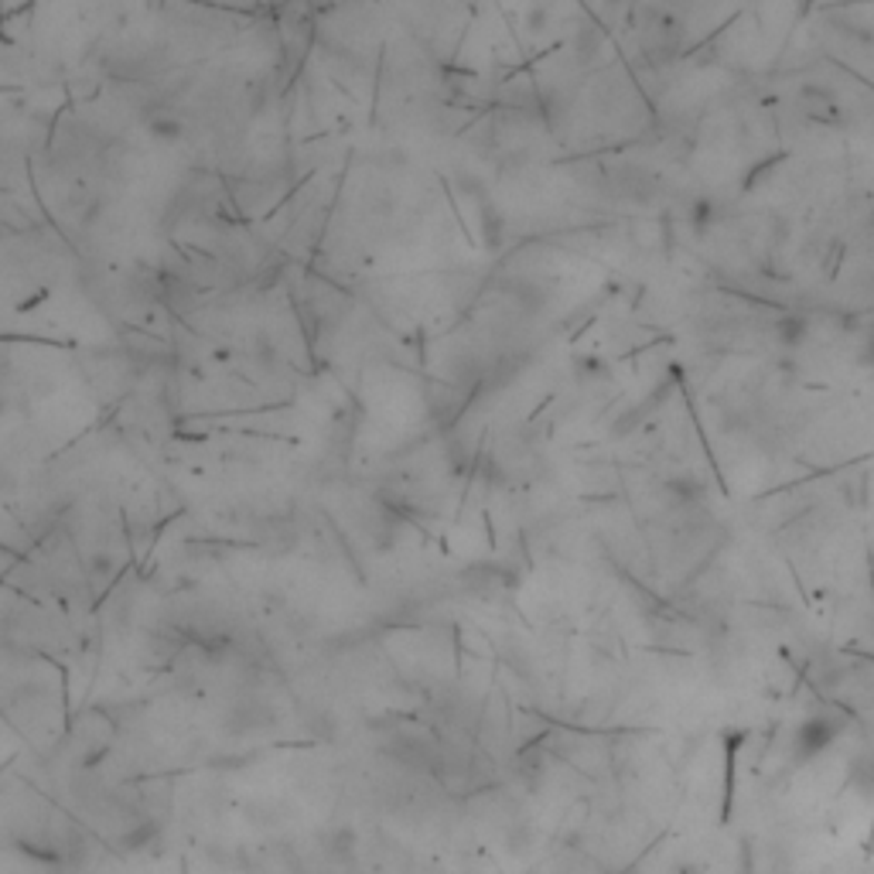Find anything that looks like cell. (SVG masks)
Masks as SVG:
<instances>
[{
    "label": "cell",
    "mask_w": 874,
    "mask_h": 874,
    "mask_svg": "<svg viewBox=\"0 0 874 874\" xmlns=\"http://www.w3.org/2000/svg\"><path fill=\"white\" fill-rule=\"evenodd\" d=\"M851 717L841 714V710H819V714H809L806 721H799L796 735H793V752L799 762H809V758H819L824 752H831L837 745V738L847 731Z\"/></svg>",
    "instance_id": "1"
},
{
    "label": "cell",
    "mask_w": 874,
    "mask_h": 874,
    "mask_svg": "<svg viewBox=\"0 0 874 874\" xmlns=\"http://www.w3.org/2000/svg\"><path fill=\"white\" fill-rule=\"evenodd\" d=\"M847 783L857 796L874 799V748H861L847 762Z\"/></svg>",
    "instance_id": "2"
},
{
    "label": "cell",
    "mask_w": 874,
    "mask_h": 874,
    "mask_svg": "<svg viewBox=\"0 0 874 874\" xmlns=\"http://www.w3.org/2000/svg\"><path fill=\"white\" fill-rule=\"evenodd\" d=\"M803 107H806V114H809V117L824 120V124H831V120L837 117V102H834V92H831V89H824V86H806V89H803Z\"/></svg>",
    "instance_id": "3"
},
{
    "label": "cell",
    "mask_w": 874,
    "mask_h": 874,
    "mask_svg": "<svg viewBox=\"0 0 874 874\" xmlns=\"http://www.w3.org/2000/svg\"><path fill=\"white\" fill-rule=\"evenodd\" d=\"M773 335L783 348H799L806 338H809V322L799 318V315H783L776 325H773Z\"/></svg>",
    "instance_id": "4"
},
{
    "label": "cell",
    "mask_w": 874,
    "mask_h": 874,
    "mask_svg": "<svg viewBox=\"0 0 874 874\" xmlns=\"http://www.w3.org/2000/svg\"><path fill=\"white\" fill-rule=\"evenodd\" d=\"M150 134L158 137V140H178L181 137V120L175 117H158V120H150Z\"/></svg>",
    "instance_id": "5"
},
{
    "label": "cell",
    "mask_w": 874,
    "mask_h": 874,
    "mask_svg": "<svg viewBox=\"0 0 874 874\" xmlns=\"http://www.w3.org/2000/svg\"><path fill=\"white\" fill-rule=\"evenodd\" d=\"M861 363L874 370V325L864 332V342H861Z\"/></svg>",
    "instance_id": "6"
}]
</instances>
